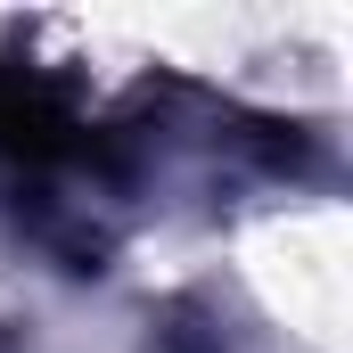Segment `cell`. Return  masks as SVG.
<instances>
[{
  "label": "cell",
  "mask_w": 353,
  "mask_h": 353,
  "mask_svg": "<svg viewBox=\"0 0 353 353\" xmlns=\"http://www.w3.org/2000/svg\"><path fill=\"white\" fill-rule=\"evenodd\" d=\"M66 140H74L66 99L25 66H0V148L8 157H58Z\"/></svg>",
  "instance_id": "obj_1"
}]
</instances>
